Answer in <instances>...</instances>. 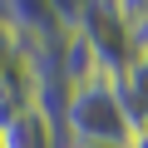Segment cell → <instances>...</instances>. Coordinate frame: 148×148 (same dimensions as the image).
I'll use <instances>...</instances> for the list:
<instances>
[{
	"label": "cell",
	"instance_id": "obj_1",
	"mask_svg": "<svg viewBox=\"0 0 148 148\" xmlns=\"http://www.w3.org/2000/svg\"><path fill=\"white\" fill-rule=\"evenodd\" d=\"M54 123H59L64 148H128L133 143V123H128V114L119 104L114 74H104V69L79 79L64 94Z\"/></svg>",
	"mask_w": 148,
	"mask_h": 148
},
{
	"label": "cell",
	"instance_id": "obj_2",
	"mask_svg": "<svg viewBox=\"0 0 148 148\" xmlns=\"http://www.w3.org/2000/svg\"><path fill=\"white\" fill-rule=\"evenodd\" d=\"M0 148H64V138H59V123L49 109L25 104L15 119L0 123Z\"/></svg>",
	"mask_w": 148,
	"mask_h": 148
},
{
	"label": "cell",
	"instance_id": "obj_3",
	"mask_svg": "<svg viewBox=\"0 0 148 148\" xmlns=\"http://www.w3.org/2000/svg\"><path fill=\"white\" fill-rule=\"evenodd\" d=\"M114 89H119V104H123L133 133H143L148 128V59H128L114 74Z\"/></svg>",
	"mask_w": 148,
	"mask_h": 148
},
{
	"label": "cell",
	"instance_id": "obj_4",
	"mask_svg": "<svg viewBox=\"0 0 148 148\" xmlns=\"http://www.w3.org/2000/svg\"><path fill=\"white\" fill-rule=\"evenodd\" d=\"M128 148H148V128H143V133H133V143H128Z\"/></svg>",
	"mask_w": 148,
	"mask_h": 148
}]
</instances>
